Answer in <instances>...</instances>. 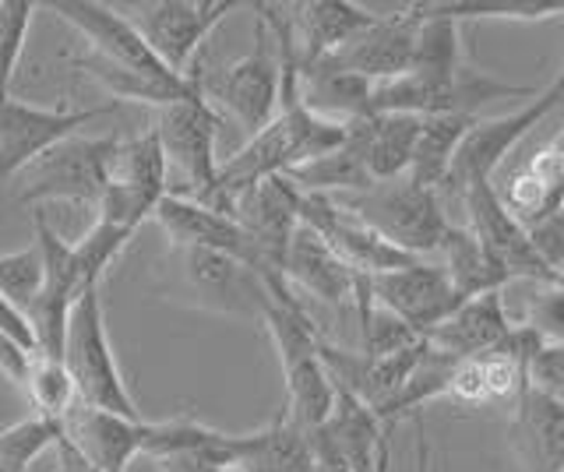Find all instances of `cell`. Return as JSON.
<instances>
[{
	"mask_svg": "<svg viewBox=\"0 0 564 472\" xmlns=\"http://www.w3.org/2000/svg\"><path fill=\"white\" fill-rule=\"evenodd\" d=\"M163 296L194 310L223 314V318L258 321L269 307V283L243 261L202 251V248H170L159 261Z\"/></svg>",
	"mask_w": 564,
	"mask_h": 472,
	"instance_id": "obj_1",
	"label": "cell"
},
{
	"mask_svg": "<svg viewBox=\"0 0 564 472\" xmlns=\"http://www.w3.org/2000/svg\"><path fill=\"white\" fill-rule=\"evenodd\" d=\"M339 201L410 257H437L455 226L437 190L410 177L381 180L370 190H360V195H339Z\"/></svg>",
	"mask_w": 564,
	"mask_h": 472,
	"instance_id": "obj_2",
	"label": "cell"
},
{
	"mask_svg": "<svg viewBox=\"0 0 564 472\" xmlns=\"http://www.w3.org/2000/svg\"><path fill=\"white\" fill-rule=\"evenodd\" d=\"M64 363L78 384V402L96 406L106 413L141 419L138 402L120 374V363L106 328V307H102V286H93L78 296L70 310L67 342H64Z\"/></svg>",
	"mask_w": 564,
	"mask_h": 472,
	"instance_id": "obj_3",
	"label": "cell"
},
{
	"mask_svg": "<svg viewBox=\"0 0 564 472\" xmlns=\"http://www.w3.org/2000/svg\"><path fill=\"white\" fill-rule=\"evenodd\" d=\"M205 96L219 113L237 120L247 138L261 134L282 110V54L272 29L254 22V46L219 72H205Z\"/></svg>",
	"mask_w": 564,
	"mask_h": 472,
	"instance_id": "obj_4",
	"label": "cell"
},
{
	"mask_svg": "<svg viewBox=\"0 0 564 472\" xmlns=\"http://www.w3.org/2000/svg\"><path fill=\"white\" fill-rule=\"evenodd\" d=\"M120 138H67L57 149H50L43 160H35L22 173V187H18V205H43V201H67L96 208L102 205L106 187H110V173L117 160Z\"/></svg>",
	"mask_w": 564,
	"mask_h": 472,
	"instance_id": "obj_5",
	"label": "cell"
},
{
	"mask_svg": "<svg viewBox=\"0 0 564 472\" xmlns=\"http://www.w3.org/2000/svg\"><path fill=\"white\" fill-rule=\"evenodd\" d=\"M561 102H564V72L551 85H546V89H540L533 99H525L516 113L476 120V124L469 128V134H466V142L458 145V152H455V163L448 169L445 184H441V190H437L445 212L455 201L463 205L469 184L490 180L494 173H498V166L505 163V155L516 149L536 124H543V120L551 117Z\"/></svg>",
	"mask_w": 564,
	"mask_h": 472,
	"instance_id": "obj_6",
	"label": "cell"
},
{
	"mask_svg": "<svg viewBox=\"0 0 564 472\" xmlns=\"http://www.w3.org/2000/svg\"><path fill=\"white\" fill-rule=\"evenodd\" d=\"M205 81V78H202ZM223 113L212 107L205 96V85L187 99L173 102L166 110H155V134L163 142L170 169L181 173L184 187L173 195H184L194 201H205L219 180V160H216V142H219Z\"/></svg>",
	"mask_w": 564,
	"mask_h": 472,
	"instance_id": "obj_7",
	"label": "cell"
},
{
	"mask_svg": "<svg viewBox=\"0 0 564 472\" xmlns=\"http://www.w3.org/2000/svg\"><path fill=\"white\" fill-rule=\"evenodd\" d=\"M166 195H173L170 163H166V152L155 128H149L141 134L120 138L110 187H106L96 219H106L120 226V230L138 233L141 222L155 219V208L163 205Z\"/></svg>",
	"mask_w": 564,
	"mask_h": 472,
	"instance_id": "obj_8",
	"label": "cell"
},
{
	"mask_svg": "<svg viewBox=\"0 0 564 472\" xmlns=\"http://www.w3.org/2000/svg\"><path fill=\"white\" fill-rule=\"evenodd\" d=\"M237 8V0H155L141 4L131 22L173 75H187L198 64L212 29L223 25Z\"/></svg>",
	"mask_w": 564,
	"mask_h": 472,
	"instance_id": "obj_9",
	"label": "cell"
},
{
	"mask_svg": "<svg viewBox=\"0 0 564 472\" xmlns=\"http://www.w3.org/2000/svg\"><path fill=\"white\" fill-rule=\"evenodd\" d=\"M543 342L533 331L516 328L501 349H490L484 356H469L455 363L445 402L463 409H487V406H519L529 392V363L536 360Z\"/></svg>",
	"mask_w": 564,
	"mask_h": 472,
	"instance_id": "obj_10",
	"label": "cell"
},
{
	"mask_svg": "<svg viewBox=\"0 0 564 472\" xmlns=\"http://www.w3.org/2000/svg\"><path fill=\"white\" fill-rule=\"evenodd\" d=\"M113 110L117 102L93 110H67V107L50 110V107H32V102L22 99H4L0 102V187L11 177H22L50 149L75 138L78 128L93 124L96 117H106Z\"/></svg>",
	"mask_w": 564,
	"mask_h": 472,
	"instance_id": "obj_11",
	"label": "cell"
},
{
	"mask_svg": "<svg viewBox=\"0 0 564 472\" xmlns=\"http://www.w3.org/2000/svg\"><path fill=\"white\" fill-rule=\"evenodd\" d=\"M370 296H375L378 307L392 310L423 339L466 304L445 265L434 257H416L405 268L375 275L370 278Z\"/></svg>",
	"mask_w": 564,
	"mask_h": 472,
	"instance_id": "obj_12",
	"label": "cell"
},
{
	"mask_svg": "<svg viewBox=\"0 0 564 472\" xmlns=\"http://www.w3.org/2000/svg\"><path fill=\"white\" fill-rule=\"evenodd\" d=\"M463 208H466V226L480 237V243L508 272L511 283H554V268L540 257L525 226L505 208L494 180L469 184Z\"/></svg>",
	"mask_w": 564,
	"mask_h": 472,
	"instance_id": "obj_13",
	"label": "cell"
},
{
	"mask_svg": "<svg viewBox=\"0 0 564 472\" xmlns=\"http://www.w3.org/2000/svg\"><path fill=\"white\" fill-rule=\"evenodd\" d=\"M300 201H304V190L290 177H272V180H261L251 190H243L234 201V208H229V216H234L247 230V237L254 240L264 283L286 278L282 268H286L290 240L300 230Z\"/></svg>",
	"mask_w": 564,
	"mask_h": 472,
	"instance_id": "obj_14",
	"label": "cell"
},
{
	"mask_svg": "<svg viewBox=\"0 0 564 472\" xmlns=\"http://www.w3.org/2000/svg\"><path fill=\"white\" fill-rule=\"evenodd\" d=\"M50 11L88 43V54L120 64L145 78H159V81L187 78V75H173L170 67L152 54V46L138 32V25L110 4H96V0H57V4H50Z\"/></svg>",
	"mask_w": 564,
	"mask_h": 472,
	"instance_id": "obj_15",
	"label": "cell"
},
{
	"mask_svg": "<svg viewBox=\"0 0 564 472\" xmlns=\"http://www.w3.org/2000/svg\"><path fill=\"white\" fill-rule=\"evenodd\" d=\"M423 29V4H405L392 14H378L360 36H352L343 50H335L332 61L349 75H360L370 85L402 78L413 67L416 43Z\"/></svg>",
	"mask_w": 564,
	"mask_h": 472,
	"instance_id": "obj_16",
	"label": "cell"
},
{
	"mask_svg": "<svg viewBox=\"0 0 564 472\" xmlns=\"http://www.w3.org/2000/svg\"><path fill=\"white\" fill-rule=\"evenodd\" d=\"M282 275H286L293 293L322 300L332 310H352V314H357V300H360L364 278H367V275L352 272L346 261L335 254L332 243L304 222H300V230L290 240L286 268H282Z\"/></svg>",
	"mask_w": 564,
	"mask_h": 472,
	"instance_id": "obj_17",
	"label": "cell"
},
{
	"mask_svg": "<svg viewBox=\"0 0 564 472\" xmlns=\"http://www.w3.org/2000/svg\"><path fill=\"white\" fill-rule=\"evenodd\" d=\"M159 230L166 233L170 248H202V251H219L251 265L261 275V261L254 251V240L247 237L243 226L219 208L202 205L184 195H166L163 205L155 208Z\"/></svg>",
	"mask_w": 564,
	"mask_h": 472,
	"instance_id": "obj_18",
	"label": "cell"
},
{
	"mask_svg": "<svg viewBox=\"0 0 564 472\" xmlns=\"http://www.w3.org/2000/svg\"><path fill=\"white\" fill-rule=\"evenodd\" d=\"M149 419H128L78 402L64 416V437L75 444L99 472H128L134 459L145 454L149 444Z\"/></svg>",
	"mask_w": 564,
	"mask_h": 472,
	"instance_id": "obj_19",
	"label": "cell"
},
{
	"mask_svg": "<svg viewBox=\"0 0 564 472\" xmlns=\"http://www.w3.org/2000/svg\"><path fill=\"white\" fill-rule=\"evenodd\" d=\"M511 331H516V325H511L505 289H501L466 300L452 318H445L431 331L427 342L452 360H469L490 353V349H501L511 339Z\"/></svg>",
	"mask_w": 564,
	"mask_h": 472,
	"instance_id": "obj_20",
	"label": "cell"
},
{
	"mask_svg": "<svg viewBox=\"0 0 564 472\" xmlns=\"http://www.w3.org/2000/svg\"><path fill=\"white\" fill-rule=\"evenodd\" d=\"M498 198L516 216L525 230H536L540 222L551 219L557 208H564V152L557 142H546L529 160L508 173L498 187Z\"/></svg>",
	"mask_w": 564,
	"mask_h": 472,
	"instance_id": "obj_21",
	"label": "cell"
},
{
	"mask_svg": "<svg viewBox=\"0 0 564 472\" xmlns=\"http://www.w3.org/2000/svg\"><path fill=\"white\" fill-rule=\"evenodd\" d=\"M423 128V117L413 113H367L360 120L346 124L349 145L360 152V160L367 173L381 180H395L410 173L413 163V149Z\"/></svg>",
	"mask_w": 564,
	"mask_h": 472,
	"instance_id": "obj_22",
	"label": "cell"
},
{
	"mask_svg": "<svg viewBox=\"0 0 564 472\" xmlns=\"http://www.w3.org/2000/svg\"><path fill=\"white\" fill-rule=\"evenodd\" d=\"M375 19L378 14H370L360 4H349V0H304V4H290L300 67L332 57L352 36H360Z\"/></svg>",
	"mask_w": 564,
	"mask_h": 472,
	"instance_id": "obj_23",
	"label": "cell"
},
{
	"mask_svg": "<svg viewBox=\"0 0 564 472\" xmlns=\"http://www.w3.org/2000/svg\"><path fill=\"white\" fill-rule=\"evenodd\" d=\"M335 388L339 395H335L332 419L317 430V437L339 451L352 472H388V430L381 416L343 384Z\"/></svg>",
	"mask_w": 564,
	"mask_h": 472,
	"instance_id": "obj_24",
	"label": "cell"
},
{
	"mask_svg": "<svg viewBox=\"0 0 564 472\" xmlns=\"http://www.w3.org/2000/svg\"><path fill=\"white\" fill-rule=\"evenodd\" d=\"M511 441L529 472H564V398H554L529 384L516 406Z\"/></svg>",
	"mask_w": 564,
	"mask_h": 472,
	"instance_id": "obj_25",
	"label": "cell"
},
{
	"mask_svg": "<svg viewBox=\"0 0 564 472\" xmlns=\"http://www.w3.org/2000/svg\"><path fill=\"white\" fill-rule=\"evenodd\" d=\"M237 465L243 472H317L314 437L300 430L286 409L269 427L237 433Z\"/></svg>",
	"mask_w": 564,
	"mask_h": 472,
	"instance_id": "obj_26",
	"label": "cell"
},
{
	"mask_svg": "<svg viewBox=\"0 0 564 472\" xmlns=\"http://www.w3.org/2000/svg\"><path fill=\"white\" fill-rule=\"evenodd\" d=\"M434 261L445 265L455 289L463 293V300H473V296H484V293H501L511 283L508 272L480 243V237H476L469 226H458V222L452 226L445 248H441Z\"/></svg>",
	"mask_w": 564,
	"mask_h": 472,
	"instance_id": "obj_27",
	"label": "cell"
},
{
	"mask_svg": "<svg viewBox=\"0 0 564 472\" xmlns=\"http://www.w3.org/2000/svg\"><path fill=\"white\" fill-rule=\"evenodd\" d=\"M476 120L480 117H463V113L423 117V128H420L416 149H413V163H410V173H405V177L431 187V190H441V184H445L448 169L455 163V152L466 142V134Z\"/></svg>",
	"mask_w": 564,
	"mask_h": 472,
	"instance_id": "obj_28",
	"label": "cell"
},
{
	"mask_svg": "<svg viewBox=\"0 0 564 472\" xmlns=\"http://www.w3.org/2000/svg\"><path fill=\"white\" fill-rule=\"evenodd\" d=\"M64 441V424L32 413L11 427H0V472H29L46 451Z\"/></svg>",
	"mask_w": 564,
	"mask_h": 472,
	"instance_id": "obj_29",
	"label": "cell"
},
{
	"mask_svg": "<svg viewBox=\"0 0 564 472\" xmlns=\"http://www.w3.org/2000/svg\"><path fill=\"white\" fill-rule=\"evenodd\" d=\"M522 289L511 325L533 331L543 345H564V289L557 283H516Z\"/></svg>",
	"mask_w": 564,
	"mask_h": 472,
	"instance_id": "obj_30",
	"label": "cell"
},
{
	"mask_svg": "<svg viewBox=\"0 0 564 472\" xmlns=\"http://www.w3.org/2000/svg\"><path fill=\"white\" fill-rule=\"evenodd\" d=\"M25 395L35 406V413L50 416V419H61V424H64V416L78 406V384H75V377H70L67 363L43 356V353H35V360H32Z\"/></svg>",
	"mask_w": 564,
	"mask_h": 472,
	"instance_id": "obj_31",
	"label": "cell"
},
{
	"mask_svg": "<svg viewBox=\"0 0 564 472\" xmlns=\"http://www.w3.org/2000/svg\"><path fill=\"white\" fill-rule=\"evenodd\" d=\"M437 14L455 19H508V22H546L564 14V0H448V4H434Z\"/></svg>",
	"mask_w": 564,
	"mask_h": 472,
	"instance_id": "obj_32",
	"label": "cell"
},
{
	"mask_svg": "<svg viewBox=\"0 0 564 472\" xmlns=\"http://www.w3.org/2000/svg\"><path fill=\"white\" fill-rule=\"evenodd\" d=\"M43 283H46V257L35 240L22 251L0 254V293H4L11 304L29 310L40 300Z\"/></svg>",
	"mask_w": 564,
	"mask_h": 472,
	"instance_id": "obj_33",
	"label": "cell"
},
{
	"mask_svg": "<svg viewBox=\"0 0 564 472\" xmlns=\"http://www.w3.org/2000/svg\"><path fill=\"white\" fill-rule=\"evenodd\" d=\"M35 11H40V4H32V0H0V102L11 99L8 92L18 72V61L25 54V40Z\"/></svg>",
	"mask_w": 564,
	"mask_h": 472,
	"instance_id": "obj_34",
	"label": "cell"
},
{
	"mask_svg": "<svg viewBox=\"0 0 564 472\" xmlns=\"http://www.w3.org/2000/svg\"><path fill=\"white\" fill-rule=\"evenodd\" d=\"M155 469L159 472H243L237 465V433H229V444L226 448L170 454V459H159Z\"/></svg>",
	"mask_w": 564,
	"mask_h": 472,
	"instance_id": "obj_35",
	"label": "cell"
},
{
	"mask_svg": "<svg viewBox=\"0 0 564 472\" xmlns=\"http://www.w3.org/2000/svg\"><path fill=\"white\" fill-rule=\"evenodd\" d=\"M529 384L554 398H564V345H543L529 363Z\"/></svg>",
	"mask_w": 564,
	"mask_h": 472,
	"instance_id": "obj_36",
	"label": "cell"
},
{
	"mask_svg": "<svg viewBox=\"0 0 564 472\" xmlns=\"http://www.w3.org/2000/svg\"><path fill=\"white\" fill-rule=\"evenodd\" d=\"M529 237H533L540 257L557 275V268L564 265V208H557V212L546 219V222H540L536 230H529Z\"/></svg>",
	"mask_w": 564,
	"mask_h": 472,
	"instance_id": "obj_37",
	"label": "cell"
},
{
	"mask_svg": "<svg viewBox=\"0 0 564 472\" xmlns=\"http://www.w3.org/2000/svg\"><path fill=\"white\" fill-rule=\"evenodd\" d=\"M32 360L35 353L29 345L22 342H14L8 336H0V377L11 381L14 388H22L25 392V381H29V371H32Z\"/></svg>",
	"mask_w": 564,
	"mask_h": 472,
	"instance_id": "obj_38",
	"label": "cell"
},
{
	"mask_svg": "<svg viewBox=\"0 0 564 472\" xmlns=\"http://www.w3.org/2000/svg\"><path fill=\"white\" fill-rule=\"evenodd\" d=\"M0 336L22 342V345H29L32 353H35V331L29 325V314L18 304H11L4 293H0Z\"/></svg>",
	"mask_w": 564,
	"mask_h": 472,
	"instance_id": "obj_39",
	"label": "cell"
},
{
	"mask_svg": "<svg viewBox=\"0 0 564 472\" xmlns=\"http://www.w3.org/2000/svg\"><path fill=\"white\" fill-rule=\"evenodd\" d=\"M57 472H99V469L64 437V441L57 444Z\"/></svg>",
	"mask_w": 564,
	"mask_h": 472,
	"instance_id": "obj_40",
	"label": "cell"
},
{
	"mask_svg": "<svg viewBox=\"0 0 564 472\" xmlns=\"http://www.w3.org/2000/svg\"><path fill=\"white\" fill-rule=\"evenodd\" d=\"M311 437H314V451H317V472H352L343 454L335 451L328 441H322L317 433H311Z\"/></svg>",
	"mask_w": 564,
	"mask_h": 472,
	"instance_id": "obj_41",
	"label": "cell"
},
{
	"mask_svg": "<svg viewBox=\"0 0 564 472\" xmlns=\"http://www.w3.org/2000/svg\"><path fill=\"white\" fill-rule=\"evenodd\" d=\"M554 283H557V286H561V289H564V265H561V268H557V275H554Z\"/></svg>",
	"mask_w": 564,
	"mask_h": 472,
	"instance_id": "obj_42",
	"label": "cell"
},
{
	"mask_svg": "<svg viewBox=\"0 0 564 472\" xmlns=\"http://www.w3.org/2000/svg\"><path fill=\"white\" fill-rule=\"evenodd\" d=\"M554 142H557V145H561V152H564V128H561V134L554 138Z\"/></svg>",
	"mask_w": 564,
	"mask_h": 472,
	"instance_id": "obj_43",
	"label": "cell"
}]
</instances>
